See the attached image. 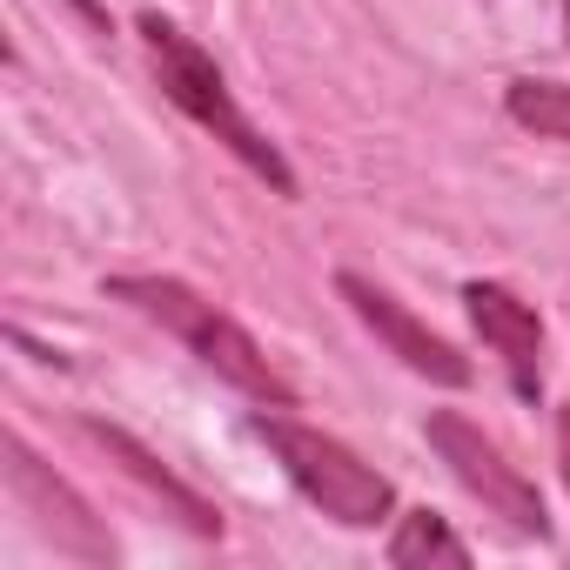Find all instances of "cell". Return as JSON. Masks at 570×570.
<instances>
[{"mask_svg": "<svg viewBox=\"0 0 570 570\" xmlns=\"http://www.w3.org/2000/svg\"><path fill=\"white\" fill-rule=\"evenodd\" d=\"M101 289H108L115 303H128L135 316L161 323V330H168L202 370H215L228 390L255 396L262 410H296V383L268 363V350H262L222 303H208L202 289H188L181 275H108Z\"/></svg>", "mask_w": 570, "mask_h": 570, "instance_id": "cell-1", "label": "cell"}, {"mask_svg": "<svg viewBox=\"0 0 570 570\" xmlns=\"http://www.w3.org/2000/svg\"><path fill=\"white\" fill-rule=\"evenodd\" d=\"M141 41H148V61H155V81H161V95L202 128V135H215L255 181H268L275 195H296L303 181H296V168H289V155H282L248 115H242V101L228 95V81H222V68H215V55L195 41V35H181L175 21H161V14H141Z\"/></svg>", "mask_w": 570, "mask_h": 570, "instance_id": "cell-2", "label": "cell"}, {"mask_svg": "<svg viewBox=\"0 0 570 570\" xmlns=\"http://www.w3.org/2000/svg\"><path fill=\"white\" fill-rule=\"evenodd\" d=\"M255 436L268 443V456L282 463V476H289L330 523L343 530H376L390 510H396V490L376 463H363L343 436L316 430V423H296L282 410H262L255 416Z\"/></svg>", "mask_w": 570, "mask_h": 570, "instance_id": "cell-3", "label": "cell"}, {"mask_svg": "<svg viewBox=\"0 0 570 570\" xmlns=\"http://www.w3.org/2000/svg\"><path fill=\"white\" fill-rule=\"evenodd\" d=\"M423 436H430V450L450 463V476L490 510V517H503L517 537H550V510H543V497H537V483L483 436V423H470L463 410H430V423H423Z\"/></svg>", "mask_w": 570, "mask_h": 570, "instance_id": "cell-4", "label": "cell"}, {"mask_svg": "<svg viewBox=\"0 0 570 570\" xmlns=\"http://www.w3.org/2000/svg\"><path fill=\"white\" fill-rule=\"evenodd\" d=\"M0 470H8V490H14V503L35 517V530L61 550V557H75V563H115L121 550H115V537H108V523L95 517V503L21 436V430H8L0 436Z\"/></svg>", "mask_w": 570, "mask_h": 570, "instance_id": "cell-5", "label": "cell"}, {"mask_svg": "<svg viewBox=\"0 0 570 570\" xmlns=\"http://www.w3.org/2000/svg\"><path fill=\"white\" fill-rule=\"evenodd\" d=\"M336 296L350 303V316L403 363V370H416L423 383H443V390H470V356L456 350V343H443L423 316H410L390 289H376L370 275H356V268H343L336 275Z\"/></svg>", "mask_w": 570, "mask_h": 570, "instance_id": "cell-6", "label": "cell"}, {"mask_svg": "<svg viewBox=\"0 0 570 570\" xmlns=\"http://www.w3.org/2000/svg\"><path fill=\"white\" fill-rule=\"evenodd\" d=\"M75 436H81L88 450H101V463H108L115 476H128V483H135V490H141V497L168 517V523H181L188 537H208V543H215V537L228 530V523H222V510H215L195 483H181V476H175V470H168V463L141 443V436H128L121 423L81 416V423H75Z\"/></svg>", "mask_w": 570, "mask_h": 570, "instance_id": "cell-7", "label": "cell"}, {"mask_svg": "<svg viewBox=\"0 0 570 570\" xmlns=\"http://www.w3.org/2000/svg\"><path fill=\"white\" fill-rule=\"evenodd\" d=\"M463 309L476 323V336L490 343V356L510 370L517 396H537L543 390V316L503 289V282H463Z\"/></svg>", "mask_w": 570, "mask_h": 570, "instance_id": "cell-8", "label": "cell"}, {"mask_svg": "<svg viewBox=\"0 0 570 570\" xmlns=\"http://www.w3.org/2000/svg\"><path fill=\"white\" fill-rule=\"evenodd\" d=\"M396 570H423V563H443V570H463L470 563V543L436 517V510H410L403 523H396V537H390V550H383Z\"/></svg>", "mask_w": 570, "mask_h": 570, "instance_id": "cell-9", "label": "cell"}, {"mask_svg": "<svg viewBox=\"0 0 570 570\" xmlns=\"http://www.w3.org/2000/svg\"><path fill=\"white\" fill-rule=\"evenodd\" d=\"M503 115L517 128H530L537 141H570V88L563 81H537V75L510 81L503 88Z\"/></svg>", "mask_w": 570, "mask_h": 570, "instance_id": "cell-10", "label": "cell"}, {"mask_svg": "<svg viewBox=\"0 0 570 570\" xmlns=\"http://www.w3.org/2000/svg\"><path fill=\"white\" fill-rule=\"evenodd\" d=\"M68 8L95 28V35H115V21H108V8H101V0H68Z\"/></svg>", "mask_w": 570, "mask_h": 570, "instance_id": "cell-11", "label": "cell"}, {"mask_svg": "<svg viewBox=\"0 0 570 570\" xmlns=\"http://www.w3.org/2000/svg\"><path fill=\"white\" fill-rule=\"evenodd\" d=\"M557 470H563V483H570V403L557 410Z\"/></svg>", "mask_w": 570, "mask_h": 570, "instance_id": "cell-12", "label": "cell"}, {"mask_svg": "<svg viewBox=\"0 0 570 570\" xmlns=\"http://www.w3.org/2000/svg\"><path fill=\"white\" fill-rule=\"evenodd\" d=\"M563 28H570V0H563Z\"/></svg>", "mask_w": 570, "mask_h": 570, "instance_id": "cell-13", "label": "cell"}]
</instances>
